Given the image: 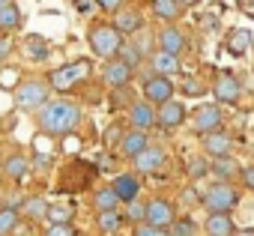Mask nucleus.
I'll list each match as a JSON object with an SVG mask.
<instances>
[{"instance_id": "20", "label": "nucleus", "mask_w": 254, "mask_h": 236, "mask_svg": "<svg viewBox=\"0 0 254 236\" xmlns=\"http://www.w3.org/2000/svg\"><path fill=\"white\" fill-rule=\"evenodd\" d=\"M203 227H206V236H233L236 233V227H233L227 212H209Z\"/></svg>"}, {"instance_id": "32", "label": "nucleus", "mask_w": 254, "mask_h": 236, "mask_svg": "<svg viewBox=\"0 0 254 236\" xmlns=\"http://www.w3.org/2000/svg\"><path fill=\"white\" fill-rule=\"evenodd\" d=\"M209 171H212V174H215V177H218L221 182H227V179H230V177L236 174V165H233L230 159H215V165H212Z\"/></svg>"}, {"instance_id": "35", "label": "nucleus", "mask_w": 254, "mask_h": 236, "mask_svg": "<svg viewBox=\"0 0 254 236\" xmlns=\"http://www.w3.org/2000/svg\"><path fill=\"white\" fill-rule=\"evenodd\" d=\"M45 236H78V233H75L72 224H51V227L45 230Z\"/></svg>"}, {"instance_id": "7", "label": "nucleus", "mask_w": 254, "mask_h": 236, "mask_svg": "<svg viewBox=\"0 0 254 236\" xmlns=\"http://www.w3.org/2000/svg\"><path fill=\"white\" fill-rule=\"evenodd\" d=\"M174 99V81L171 78H159L153 75L150 81H144V102H150L153 108H162Z\"/></svg>"}, {"instance_id": "38", "label": "nucleus", "mask_w": 254, "mask_h": 236, "mask_svg": "<svg viewBox=\"0 0 254 236\" xmlns=\"http://www.w3.org/2000/svg\"><path fill=\"white\" fill-rule=\"evenodd\" d=\"M135 236H168V230H159V227H150V224H138Z\"/></svg>"}, {"instance_id": "3", "label": "nucleus", "mask_w": 254, "mask_h": 236, "mask_svg": "<svg viewBox=\"0 0 254 236\" xmlns=\"http://www.w3.org/2000/svg\"><path fill=\"white\" fill-rule=\"evenodd\" d=\"M15 105L21 111H39L42 105H48V84L39 78H30L24 84L15 87Z\"/></svg>"}, {"instance_id": "25", "label": "nucleus", "mask_w": 254, "mask_h": 236, "mask_svg": "<svg viewBox=\"0 0 254 236\" xmlns=\"http://www.w3.org/2000/svg\"><path fill=\"white\" fill-rule=\"evenodd\" d=\"M18 27H21V9H18L15 3H9V6L0 9V30H3V33H12V30H18Z\"/></svg>"}, {"instance_id": "17", "label": "nucleus", "mask_w": 254, "mask_h": 236, "mask_svg": "<svg viewBox=\"0 0 254 236\" xmlns=\"http://www.w3.org/2000/svg\"><path fill=\"white\" fill-rule=\"evenodd\" d=\"M150 69H153V75H159V78H171V75L183 72V66H180V57H174V54H165V51H156V54L150 57Z\"/></svg>"}, {"instance_id": "21", "label": "nucleus", "mask_w": 254, "mask_h": 236, "mask_svg": "<svg viewBox=\"0 0 254 236\" xmlns=\"http://www.w3.org/2000/svg\"><path fill=\"white\" fill-rule=\"evenodd\" d=\"M24 54H27L30 60H48L51 42H48L45 36H39V33H30V36H24Z\"/></svg>"}, {"instance_id": "12", "label": "nucleus", "mask_w": 254, "mask_h": 236, "mask_svg": "<svg viewBox=\"0 0 254 236\" xmlns=\"http://www.w3.org/2000/svg\"><path fill=\"white\" fill-rule=\"evenodd\" d=\"M129 123H132V129H138V132L153 129V126H156V108H153L150 102H144V99L132 102V105H129Z\"/></svg>"}, {"instance_id": "8", "label": "nucleus", "mask_w": 254, "mask_h": 236, "mask_svg": "<svg viewBox=\"0 0 254 236\" xmlns=\"http://www.w3.org/2000/svg\"><path fill=\"white\" fill-rule=\"evenodd\" d=\"M221 108L212 102V105H200L194 114H191V126L200 132V135H209V132H218L221 129Z\"/></svg>"}, {"instance_id": "39", "label": "nucleus", "mask_w": 254, "mask_h": 236, "mask_svg": "<svg viewBox=\"0 0 254 236\" xmlns=\"http://www.w3.org/2000/svg\"><path fill=\"white\" fill-rule=\"evenodd\" d=\"M239 174H242V182H245V188H251V191H254V165H245Z\"/></svg>"}, {"instance_id": "6", "label": "nucleus", "mask_w": 254, "mask_h": 236, "mask_svg": "<svg viewBox=\"0 0 254 236\" xmlns=\"http://www.w3.org/2000/svg\"><path fill=\"white\" fill-rule=\"evenodd\" d=\"M174 221H177V209H174V203H171V200L156 197V200H150V203H147V218H144V224L159 227V230H168Z\"/></svg>"}, {"instance_id": "37", "label": "nucleus", "mask_w": 254, "mask_h": 236, "mask_svg": "<svg viewBox=\"0 0 254 236\" xmlns=\"http://www.w3.org/2000/svg\"><path fill=\"white\" fill-rule=\"evenodd\" d=\"M93 3L99 9H105V12H120L123 9V0H93Z\"/></svg>"}, {"instance_id": "33", "label": "nucleus", "mask_w": 254, "mask_h": 236, "mask_svg": "<svg viewBox=\"0 0 254 236\" xmlns=\"http://www.w3.org/2000/svg\"><path fill=\"white\" fill-rule=\"evenodd\" d=\"M48 221L51 224H69L72 221V209L69 206H48Z\"/></svg>"}, {"instance_id": "42", "label": "nucleus", "mask_w": 254, "mask_h": 236, "mask_svg": "<svg viewBox=\"0 0 254 236\" xmlns=\"http://www.w3.org/2000/svg\"><path fill=\"white\" fill-rule=\"evenodd\" d=\"M242 9H245V12H251V15H254V0H242Z\"/></svg>"}, {"instance_id": "29", "label": "nucleus", "mask_w": 254, "mask_h": 236, "mask_svg": "<svg viewBox=\"0 0 254 236\" xmlns=\"http://www.w3.org/2000/svg\"><path fill=\"white\" fill-rule=\"evenodd\" d=\"M18 227V209L15 206H3L0 209V236H9Z\"/></svg>"}, {"instance_id": "11", "label": "nucleus", "mask_w": 254, "mask_h": 236, "mask_svg": "<svg viewBox=\"0 0 254 236\" xmlns=\"http://www.w3.org/2000/svg\"><path fill=\"white\" fill-rule=\"evenodd\" d=\"M186 105L183 102H177V99H171L168 105H162V108H156V126L159 129H177V126H183L186 123Z\"/></svg>"}, {"instance_id": "23", "label": "nucleus", "mask_w": 254, "mask_h": 236, "mask_svg": "<svg viewBox=\"0 0 254 236\" xmlns=\"http://www.w3.org/2000/svg\"><path fill=\"white\" fill-rule=\"evenodd\" d=\"M150 6H153V15L162 21H177L183 15V6L177 0H150Z\"/></svg>"}, {"instance_id": "1", "label": "nucleus", "mask_w": 254, "mask_h": 236, "mask_svg": "<svg viewBox=\"0 0 254 236\" xmlns=\"http://www.w3.org/2000/svg\"><path fill=\"white\" fill-rule=\"evenodd\" d=\"M81 123V108L75 102H48L36 111V126L45 135H72Z\"/></svg>"}, {"instance_id": "31", "label": "nucleus", "mask_w": 254, "mask_h": 236, "mask_svg": "<svg viewBox=\"0 0 254 236\" xmlns=\"http://www.w3.org/2000/svg\"><path fill=\"white\" fill-rule=\"evenodd\" d=\"M194 233H197V224L191 218H177L168 227V236H194Z\"/></svg>"}, {"instance_id": "45", "label": "nucleus", "mask_w": 254, "mask_h": 236, "mask_svg": "<svg viewBox=\"0 0 254 236\" xmlns=\"http://www.w3.org/2000/svg\"><path fill=\"white\" fill-rule=\"evenodd\" d=\"M12 3V0H0V9H3V6H9Z\"/></svg>"}, {"instance_id": "13", "label": "nucleus", "mask_w": 254, "mask_h": 236, "mask_svg": "<svg viewBox=\"0 0 254 236\" xmlns=\"http://www.w3.org/2000/svg\"><path fill=\"white\" fill-rule=\"evenodd\" d=\"M203 150H206V156H212V159H227L230 156V150H233V138L227 135V132H209V135H203Z\"/></svg>"}, {"instance_id": "15", "label": "nucleus", "mask_w": 254, "mask_h": 236, "mask_svg": "<svg viewBox=\"0 0 254 236\" xmlns=\"http://www.w3.org/2000/svg\"><path fill=\"white\" fill-rule=\"evenodd\" d=\"M156 42H159V51L174 54V57H180V51L186 48V36H183L174 24H165V27L159 30V36H156Z\"/></svg>"}, {"instance_id": "36", "label": "nucleus", "mask_w": 254, "mask_h": 236, "mask_svg": "<svg viewBox=\"0 0 254 236\" xmlns=\"http://www.w3.org/2000/svg\"><path fill=\"white\" fill-rule=\"evenodd\" d=\"M206 171H209V168H206V162H203V159H189V177H194V179H197V177H203Z\"/></svg>"}, {"instance_id": "14", "label": "nucleus", "mask_w": 254, "mask_h": 236, "mask_svg": "<svg viewBox=\"0 0 254 236\" xmlns=\"http://www.w3.org/2000/svg\"><path fill=\"white\" fill-rule=\"evenodd\" d=\"M111 188H114V194L120 197V203H135L138 194H141V182H138L135 174H120V177L111 182Z\"/></svg>"}, {"instance_id": "24", "label": "nucleus", "mask_w": 254, "mask_h": 236, "mask_svg": "<svg viewBox=\"0 0 254 236\" xmlns=\"http://www.w3.org/2000/svg\"><path fill=\"white\" fill-rule=\"evenodd\" d=\"M248 45H251V30H245V27L230 30V36H227V51H230L233 57H242V54L248 51Z\"/></svg>"}, {"instance_id": "41", "label": "nucleus", "mask_w": 254, "mask_h": 236, "mask_svg": "<svg viewBox=\"0 0 254 236\" xmlns=\"http://www.w3.org/2000/svg\"><path fill=\"white\" fill-rule=\"evenodd\" d=\"M186 96H200V84L197 81H186Z\"/></svg>"}, {"instance_id": "2", "label": "nucleus", "mask_w": 254, "mask_h": 236, "mask_svg": "<svg viewBox=\"0 0 254 236\" xmlns=\"http://www.w3.org/2000/svg\"><path fill=\"white\" fill-rule=\"evenodd\" d=\"M87 42H90V51L102 60H114L123 48V36L114 30V24H96L87 36Z\"/></svg>"}, {"instance_id": "5", "label": "nucleus", "mask_w": 254, "mask_h": 236, "mask_svg": "<svg viewBox=\"0 0 254 236\" xmlns=\"http://www.w3.org/2000/svg\"><path fill=\"white\" fill-rule=\"evenodd\" d=\"M236 203H239V191H236L230 182H215V185L206 188V194H203V206H206L209 212H230Z\"/></svg>"}, {"instance_id": "19", "label": "nucleus", "mask_w": 254, "mask_h": 236, "mask_svg": "<svg viewBox=\"0 0 254 236\" xmlns=\"http://www.w3.org/2000/svg\"><path fill=\"white\" fill-rule=\"evenodd\" d=\"M147 147H150V138H147V132H138V129L126 132V135H123V141H120V150H123L126 156H129V159L141 156Z\"/></svg>"}, {"instance_id": "16", "label": "nucleus", "mask_w": 254, "mask_h": 236, "mask_svg": "<svg viewBox=\"0 0 254 236\" xmlns=\"http://www.w3.org/2000/svg\"><path fill=\"white\" fill-rule=\"evenodd\" d=\"M135 162V171L138 174H156L162 165H165V150L162 147H147L141 156H135L132 159Z\"/></svg>"}, {"instance_id": "40", "label": "nucleus", "mask_w": 254, "mask_h": 236, "mask_svg": "<svg viewBox=\"0 0 254 236\" xmlns=\"http://www.w3.org/2000/svg\"><path fill=\"white\" fill-rule=\"evenodd\" d=\"M9 54H12V42L9 39H0V63H3Z\"/></svg>"}, {"instance_id": "30", "label": "nucleus", "mask_w": 254, "mask_h": 236, "mask_svg": "<svg viewBox=\"0 0 254 236\" xmlns=\"http://www.w3.org/2000/svg\"><path fill=\"white\" fill-rule=\"evenodd\" d=\"M117 57H120L126 66H129V69H138V66L144 63V54H141L135 45H126V42H123V48H120V54H117Z\"/></svg>"}, {"instance_id": "9", "label": "nucleus", "mask_w": 254, "mask_h": 236, "mask_svg": "<svg viewBox=\"0 0 254 236\" xmlns=\"http://www.w3.org/2000/svg\"><path fill=\"white\" fill-rule=\"evenodd\" d=\"M212 93H215V102H221V105H236L239 96H242V84H239L236 75L221 72V75L215 78V84H212Z\"/></svg>"}, {"instance_id": "18", "label": "nucleus", "mask_w": 254, "mask_h": 236, "mask_svg": "<svg viewBox=\"0 0 254 236\" xmlns=\"http://www.w3.org/2000/svg\"><path fill=\"white\" fill-rule=\"evenodd\" d=\"M141 27H144V18H141V12H138V9H120V12H117V18H114V30H117L120 36L138 33Z\"/></svg>"}, {"instance_id": "43", "label": "nucleus", "mask_w": 254, "mask_h": 236, "mask_svg": "<svg viewBox=\"0 0 254 236\" xmlns=\"http://www.w3.org/2000/svg\"><path fill=\"white\" fill-rule=\"evenodd\" d=\"M233 236H254V227H248V230H239V233H233Z\"/></svg>"}, {"instance_id": "28", "label": "nucleus", "mask_w": 254, "mask_h": 236, "mask_svg": "<svg viewBox=\"0 0 254 236\" xmlns=\"http://www.w3.org/2000/svg\"><path fill=\"white\" fill-rule=\"evenodd\" d=\"M120 224H123V215H120L117 209L99 212V215H96V227H99L102 233H114V230H120Z\"/></svg>"}, {"instance_id": "26", "label": "nucleus", "mask_w": 254, "mask_h": 236, "mask_svg": "<svg viewBox=\"0 0 254 236\" xmlns=\"http://www.w3.org/2000/svg\"><path fill=\"white\" fill-rule=\"evenodd\" d=\"M93 203H96V209H99V212H111V209H117V206H120V197L114 194V188H111V185H105V188H96Z\"/></svg>"}, {"instance_id": "4", "label": "nucleus", "mask_w": 254, "mask_h": 236, "mask_svg": "<svg viewBox=\"0 0 254 236\" xmlns=\"http://www.w3.org/2000/svg\"><path fill=\"white\" fill-rule=\"evenodd\" d=\"M90 75V60H75V63H66L60 69H54L48 75V84L54 90H72L78 81H84Z\"/></svg>"}, {"instance_id": "10", "label": "nucleus", "mask_w": 254, "mask_h": 236, "mask_svg": "<svg viewBox=\"0 0 254 236\" xmlns=\"http://www.w3.org/2000/svg\"><path fill=\"white\" fill-rule=\"evenodd\" d=\"M132 75H135V69H129L120 57L108 60V63H105V69H102V81H105L111 90H123V87H129Z\"/></svg>"}, {"instance_id": "44", "label": "nucleus", "mask_w": 254, "mask_h": 236, "mask_svg": "<svg viewBox=\"0 0 254 236\" xmlns=\"http://www.w3.org/2000/svg\"><path fill=\"white\" fill-rule=\"evenodd\" d=\"M177 3H180V6H194L197 0H177Z\"/></svg>"}, {"instance_id": "22", "label": "nucleus", "mask_w": 254, "mask_h": 236, "mask_svg": "<svg viewBox=\"0 0 254 236\" xmlns=\"http://www.w3.org/2000/svg\"><path fill=\"white\" fill-rule=\"evenodd\" d=\"M27 171H30V162H27L21 153H12V156L3 162V174H6L12 182H21V179L27 177Z\"/></svg>"}, {"instance_id": "27", "label": "nucleus", "mask_w": 254, "mask_h": 236, "mask_svg": "<svg viewBox=\"0 0 254 236\" xmlns=\"http://www.w3.org/2000/svg\"><path fill=\"white\" fill-rule=\"evenodd\" d=\"M21 212H24L27 218H45V215H48V200H45V197H27V200L21 203Z\"/></svg>"}, {"instance_id": "34", "label": "nucleus", "mask_w": 254, "mask_h": 236, "mask_svg": "<svg viewBox=\"0 0 254 236\" xmlns=\"http://www.w3.org/2000/svg\"><path fill=\"white\" fill-rule=\"evenodd\" d=\"M126 218H132V221L144 224V218H147V206H141L138 200H135V203H129V212H126Z\"/></svg>"}]
</instances>
